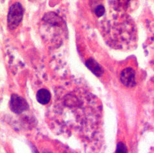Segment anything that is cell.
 <instances>
[{
	"instance_id": "obj_3",
	"label": "cell",
	"mask_w": 154,
	"mask_h": 153,
	"mask_svg": "<svg viewBox=\"0 0 154 153\" xmlns=\"http://www.w3.org/2000/svg\"><path fill=\"white\" fill-rule=\"evenodd\" d=\"M122 83L127 87H133L135 85V73L131 67H127L122 71L121 73Z\"/></svg>"
},
{
	"instance_id": "obj_1",
	"label": "cell",
	"mask_w": 154,
	"mask_h": 153,
	"mask_svg": "<svg viewBox=\"0 0 154 153\" xmlns=\"http://www.w3.org/2000/svg\"><path fill=\"white\" fill-rule=\"evenodd\" d=\"M23 8L20 3H16L10 7L7 16L8 28L14 30L18 27L23 19Z\"/></svg>"
},
{
	"instance_id": "obj_4",
	"label": "cell",
	"mask_w": 154,
	"mask_h": 153,
	"mask_svg": "<svg viewBox=\"0 0 154 153\" xmlns=\"http://www.w3.org/2000/svg\"><path fill=\"white\" fill-rule=\"evenodd\" d=\"M85 65H86L88 68L97 76H100L103 73V70L102 69L100 66L92 58L88 59V60L85 62Z\"/></svg>"
},
{
	"instance_id": "obj_7",
	"label": "cell",
	"mask_w": 154,
	"mask_h": 153,
	"mask_svg": "<svg viewBox=\"0 0 154 153\" xmlns=\"http://www.w3.org/2000/svg\"><path fill=\"white\" fill-rule=\"evenodd\" d=\"M105 8L103 5H98L95 10V14L98 17H101L105 13Z\"/></svg>"
},
{
	"instance_id": "obj_6",
	"label": "cell",
	"mask_w": 154,
	"mask_h": 153,
	"mask_svg": "<svg viewBox=\"0 0 154 153\" xmlns=\"http://www.w3.org/2000/svg\"><path fill=\"white\" fill-rule=\"evenodd\" d=\"M116 153H128L126 146L123 143H119L117 147Z\"/></svg>"
},
{
	"instance_id": "obj_5",
	"label": "cell",
	"mask_w": 154,
	"mask_h": 153,
	"mask_svg": "<svg viewBox=\"0 0 154 153\" xmlns=\"http://www.w3.org/2000/svg\"><path fill=\"white\" fill-rule=\"evenodd\" d=\"M51 93L46 89H41L37 92L36 98L38 101L42 105L48 104L51 100Z\"/></svg>"
},
{
	"instance_id": "obj_2",
	"label": "cell",
	"mask_w": 154,
	"mask_h": 153,
	"mask_svg": "<svg viewBox=\"0 0 154 153\" xmlns=\"http://www.w3.org/2000/svg\"><path fill=\"white\" fill-rule=\"evenodd\" d=\"M10 107L14 112L20 114L26 110L29 106L27 101L22 97L17 95H12L10 102Z\"/></svg>"
}]
</instances>
